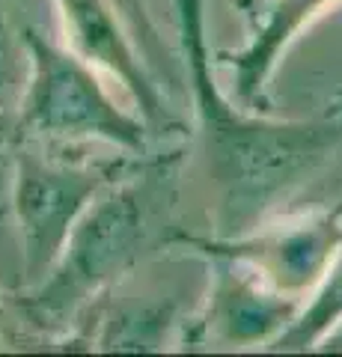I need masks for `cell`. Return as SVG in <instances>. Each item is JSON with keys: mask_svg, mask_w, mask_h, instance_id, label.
<instances>
[{"mask_svg": "<svg viewBox=\"0 0 342 357\" xmlns=\"http://www.w3.org/2000/svg\"><path fill=\"white\" fill-rule=\"evenodd\" d=\"M182 54L191 77L205 173L217 188V227L224 236L256 229L327 158L342 126L327 119H265L238 110L212 77L203 0H176Z\"/></svg>", "mask_w": 342, "mask_h": 357, "instance_id": "cell-1", "label": "cell"}, {"mask_svg": "<svg viewBox=\"0 0 342 357\" xmlns=\"http://www.w3.org/2000/svg\"><path fill=\"white\" fill-rule=\"evenodd\" d=\"M167 173L119 176L78 218L51 271L27 295V312L42 328L69 321L95 292L125 274L149 244L155 206L164 199Z\"/></svg>", "mask_w": 342, "mask_h": 357, "instance_id": "cell-2", "label": "cell"}, {"mask_svg": "<svg viewBox=\"0 0 342 357\" xmlns=\"http://www.w3.org/2000/svg\"><path fill=\"white\" fill-rule=\"evenodd\" d=\"M24 45L30 84L21 102V128L48 137L104 140L128 155L146 149L149 126L110 98L90 63L33 27L24 30Z\"/></svg>", "mask_w": 342, "mask_h": 357, "instance_id": "cell-3", "label": "cell"}, {"mask_svg": "<svg viewBox=\"0 0 342 357\" xmlns=\"http://www.w3.org/2000/svg\"><path fill=\"white\" fill-rule=\"evenodd\" d=\"M119 176L123 164L75 167L39 158L36 152H18L13 208L21 238V268L30 286L51 271L86 206Z\"/></svg>", "mask_w": 342, "mask_h": 357, "instance_id": "cell-4", "label": "cell"}, {"mask_svg": "<svg viewBox=\"0 0 342 357\" xmlns=\"http://www.w3.org/2000/svg\"><path fill=\"white\" fill-rule=\"evenodd\" d=\"M205 256H229L244 262L274 289L301 298L318 286L342 244V211L304 218L286 227H256L241 236L191 241Z\"/></svg>", "mask_w": 342, "mask_h": 357, "instance_id": "cell-5", "label": "cell"}, {"mask_svg": "<svg viewBox=\"0 0 342 357\" xmlns=\"http://www.w3.org/2000/svg\"><path fill=\"white\" fill-rule=\"evenodd\" d=\"M57 6L65 36H69V48L81 60L90 63L93 69L114 75L143 110L146 126L167 122V110H164L158 86L152 84L134 45L128 42L125 30L119 27V18L110 6V0H57Z\"/></svg>", "mask_w": 342, "mask_h": 357, "instance_id": "cell-6", "label": "cell"}, {"mask_svg": "<svg viewBox=\"0 0 342 357\" xmlns=\"http://www.w3.org/2000/svg\"><path fill=\"white\" fill-rule=\"evenodd\" d=\"M215 259V289L208 304V325L229 342H271L289 328L304 301L274 289L244 262L229 256Z\"/></svg>", "mask_w": 342, "mask_h": 357, "instance_id": "cell-7", "label": "cell"}, {"mask_svg": "<svg viewBox=\"0 0 342 357\" xmlns=\"http://www.w3.org/2000/svg\"><path fill=\"white\" fill-rule=\"evenodd\" d=\"M327 3H334V0H271L262 27L253 33V39L244 48L235 54H220L224 63H229V69H233L235 96L241 105L253 107L262 102L280 54Z\"/></svg>", "mask_w": 342, "mask_h": 357, "instance_id": "cell-8", "label": "cell"}, {"mask_svg": "<svg viewBox=\"0 0 342 357\" xmlns=\"http://www.w3.org/2000/svg\"><path fill=\"white\" fill-rule=\"evenodd\" d=\"M342 321V253L334 256L325 277L318 280L313 298L301 304L289 328L268 342V351H306L316 349L327 331Z\"/></svg>", "mask_w": 342, "mask_h": 357, "instance_id": "cell-9", "label": "cell"}]
</instances>
